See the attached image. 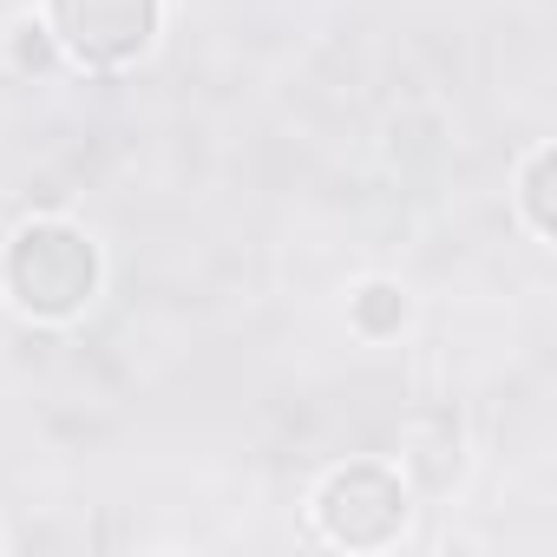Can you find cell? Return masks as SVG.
Here are the masks:
<instances>
[{
  "mask_svg": "<svg viewBox=\"0 0 557 557\" xmlns=\"http://www.w3.org/2000/svg\"><path fill=\"white\" fill-rule=\"evenodd\" d=\"M8 289L27 315L66 322L99 289V249L86 243V230H73L60 216H40L8 243Z\"/></svg>",
  "mask_w": 557,
  "mask_h": 557,
  "instance_id": "obj_1",
  "label": "cell"
},
{
  "mask_svg": "<svg viewBox=\"0 0 557 557\" xmlns=\"http://www.w3.org/2000/svg\"><path fill=\"white\" fill-rule=\"evenodd\" d=\"M47 21L79 66H132L158 34V0H47Z\"/></svg>",
  "mask_w": 557,
  "mask_h": 557,
  "instance_id": "obj_2",
  "label": "cell"
},
{
  "mask_svg": "<svg viewBox=\"0 0 557 557\" xmlns=\"http://www.w3.org/2000/svg\"><path fill=\"white\" fill-rule=\"evenodd\" d=\"M315 511H322V531L335 544L368 550V544H387L407 524V492H400V479L387 466H342L322 485V505Z\"/></svg>",
  "mask_w": 557,
  "mask_h": 557,
  "instance_id": "obj_3",
  "label": "cell"
},
{
  "mask_svg": "<svg viewBox=\"0 0 557 557\" xmlns=\"http://www.w3.org/2000/svg\"><path fill=\"white\" fill-rule=\"evenodd\" d=\"M407 322V296L394 289V283H368L361 296H355V329L361 335H394Z\"/></svg>",
  "mask_w": 557,
  "mask_h": 557,
  "instance_id": "obj_5",
  "label": "cell"
},
{
  "mask_svg": "<svg viewBox=\"0 0 557 557\" xmlns=\"http://www.w3.org/2000/svg\"><path fill=\"white\" fill-rule=\"evenodd\" d=\"M550 171H557V151H550V145H537V151H531V164H524V216H531V230H537V236H550V230H557V210H550Z\"/></svg>",
  "mask_w": 557,
  "mask_h": 557,
  "instance_id": "obj_4",
  "label": "cell"
}]
</instances>
